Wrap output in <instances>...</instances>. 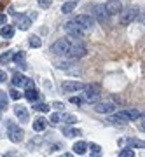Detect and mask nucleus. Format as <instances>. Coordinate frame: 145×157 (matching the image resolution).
Instances as JSON below:
<instances>
[{
  "instance_id": "f257e3e1",
  "label": "nucleus",
  "mask_w": 145,
  "mask_h": 157,
  "mask_svg": "<svg viewBox=\"0 0 145 157\" xmlns=\"http://www.w3.org/2000/svg\"><path fill=\"white\" fill-rule=\"evenodd\" d=\"M138 9L136 7H128L126 11H121V14H119V21H121V25L123 26H128V25H131V23L138 17Z\"/></svg>"
},
{
  "instance_id": "f03ea898",
  "label": "nucleus",
  "mask_w": 145,
  "mask_h": 157,
  "mask_svg": "<svg viewBox=\"0 0 145 157\" xmlns=\"http://www.w3.org/2000/svg\"><path fill=\"white\" fill-rule=\"evenodd\" d=\"M88 54V47L82 44V42H75V44L70 45V51L67 52L68 58H72V59H79V58H84Z\"/></svg>"
},
{
  "instance_id": "7ed1b4c3",
  "label": "nucleus",
  "mask_w": 145,
  "mask_h": 157,
  "mask_svg": "<svg viewBox=\"0 0 145 157\" xmlns=\"http://www.w3.org/2000/svg\"><path fill=\"white\" fill-rule=\"evenodd\" d=\"M7 136H9V140H11L12 143H19V141L23 140V131H21V128H18L14 122L7 121Z\"/></svg>"
},
{
  "instance_id": "20e7f679",
  "label": "nucleus",
  "mask_w": 145,
  "mask_h": 157,
  "mask_svg": "<svg viewBox=\"0 0 145 157\" xmlns=\"http://www.w3.org/2000/svg\"><path fill=\"white\" fill-rule=\"evenodd\" d=\"M63 28H65V32H67L70 37H73V39H84V30L79 26L77 23H73V21H67L65 25H63Z\"/></svg>"
},
{
  "instance_id": "39448f33",
  "label": "nucleus",
  "mask_w": 145,
  "mask_h": 157,
  "mask_svg": "<svg viewBox=\"0 0 145 157\" xmlns=\"http://www.w3.org/2000/svg\"><path fill=\"white\" fill-rule=\"evenodd\" d=\"M84 91H86V98L88 101H93V103H98L100 100V84H89V86H84Z\"/></svg>"
},
{
  "instance_id": "423d86ee",
  "label": "nucleus",
  "mask_w": 145,
  "mask_h": 157,
  "mask_svg": "<svg viewBox=\"0 0 145 157\" xmlns=\"http://www.w3.org/2000/svg\"><path fill=\"white\" fill-rule=\"evenodd\" d=\"M70 42L68 39H58L54 44L51 45V51L54 52V54H67L68 51H70Z\"/></svg>"
},
{
  "instance_id": "0eeeda50",
  "label": "nucleus",
  "mask_w": 145,
  "mask_h": 157,
  "mask_svg": "<svg viewBox=\"0 0 145 157\" xmlns=\"http://www.w3.org/2000/svg\"><path fill=\"white\" fill-rule=\"evenodd\" d=\"M73 23H77L82 30H89L93 25H95V19L89 16V14H79V16L73 17Z\"/></svg>"
},
{
  "instance_id": "6e6552de",
  "label": "nucleus",
  "mask_w": 145,
  "mask_h": 157,
  "mask_svg": "<svg viewBox=\"0 0 145 157\" xmlns=\"http://www.w3.org/2000/svg\"><path fill=\"white\" fill-rule=\"evenodd\" d=\"M79 89H84V84L79 80H65L61 84V91L63 93H75Z\"/></svg>"
},
{
  "instance_id": "1a4fd4ad",
  "label": "nucleus",
  "mask_w": 145,
  "mask_h": 157,
  "mask_svg": "<svg viewBox=\"0 0 145 157\" xmlns=\"http://www.w3.org/2000/svg\"><path fill=\"white\" fill-rule=\"evenodd\" d=\"M105 9L110 16H114V14H119V12L123 11V4L119 0H108L105 4Z\"/></svg>"
},
{
  "instance_id": "9d476101",
  "label": "nucleus",
  "mask_w": 145,
  "mask_h": 157,
  "mask_svg": "<svg viewBox=\"0 0 145 157\" xmlns=\"http://www.w3.org/2000/svg\"><path fill=\"white\" fill-rule=\"evenodd\" d=\"M116 110V105L114 103H110V101H105V103H96L95 105V112H98V113H112Z\"/></svg>"
},
{
  "instance_id": "9b49d317",
  "label": "nucleus",
  "mask_w": 145,
  "mask_h": 157,
  "mask_svg": "<svg viewBox=\"0 0 145 157\" xmlns=\"http://www.w3.org/2000/svg\"><path fill=\"white\" fill-rule=\"evenodd\" d=\"M117 117H121V119H124L126 122H129V121L138 119L140 117V112H138V110H135V108H129V110H123V112H119Z\"/></svg>"
},
{
  "instance_id": "f8f14e48",
  "label": "nucleus",
  "mask_w": 145,
  "mask_h": 157,
  "mask_svg": "<svg viewBox=\"0 0 145 157\" xmlns=\"http://www.w3.org/2000/svg\"><path fill=\"white\" fill-rule=\"evenodd\" d=\"M95 14H96V17H98V21L101 23V25H105L107 23V19H108V12H107V9H105V6H98L96 7V11H95Z\"/></svg>"
},
{
  "instance_id": "ddd939ff",
  "label": "nucleus",
  "mask_w": 145,
  "mask_h": 157,
  "mask_svg": "<svg viewBox=\"0 0 145 157\" xmlns=\"http://www.w3.org/2000/svg\"><path fill=\"white\" fill-rule=\"evenodd\" d=\"M14 113H16V117L21 121V122H28V119H30V115H28V110L25 107H21V105H18V107H14Z\"/></svg>"
},
{
  "instance_id": "4468645a",
  "label": "nucleus",
  "mask_w": 145,
  "mask_h": 157,
  "mask_svg": "<svg viewBox=\"0 0 145 157\" xmlns=\"http://www.w3.org/2000/svg\"><path fill=\"white\" fill-rule=\"evenodd\" d=\"M86 152H88V143H86V141H77V143L73 145V154L84 155Z\"/></svg>"
},
{
  "instance_id": "2eb2a0df",
  "label": "nucleus",
  "mask_w": 145,
  "mask_h": 157,
  "mask_svg": "<svg viewBox=\"0 0 145 157\" xmlns=\"http://www.w3.org/2000/svg\"><path fill=\"white\" fill-rule=\"evenodd\" d=\"M39 91L35 89V87H32V89H26V93H25V98H26L28 101H32V103H37V100H39Z\"/></svg>"
},
{
  "instance_id": "dca6fc26",
  "label": "nucleus",
  "mask_w": 145,
  "mask_h": 157,
  "mask_svg": "<svg viewBox=\"0 0 145 157\" xmlns=\"http://www.w3.org/2000/svg\"><path fill=\"white\" fill-rule=\"evenodd\" d=\"M32 26V17H26V16H21L18 19V28L19 30H28Z\"/></svg>"
},
{
  "instance_id": "f3484780",
  "label": "nucleus",
  "mask_w": 145,
  "mask_h": 157,
  "mask_svg": "<svg viewBox=\"0 0 145 157\" xmlns=\"http://www.w3.org/2000/svg\"><path fill=\"white\" fill-rule=\"evenodd\" d=\"M45 126H47V121L44 117H37L33 122V131H44Z\"/></svg>"
},
{
  "instance_id": "a211bd4d",
  "label": "nucleus",
  "mask_w": 145,
  "mask_h": 157,
  "mask_svg": "<svg viewBox=\"0 0 145 157\" xmlns=\"http://www.w3.org/2000/svg\"><path fill=\"white\" fill-rule=\"evenodd\" d=\"M25 82H26V77H25V75H21V73H14V75H12V86H14V87L25 86Z\"/></svg>"
},
{
  "instance_id": "6ab92c4d",
  "label": "nucleus",
  "mask_w": 145,
  "mask_h": 157,
  "mask_svg": "<svg viewBox=\"0 0 145 157\" xmlns=\"http://www.w3.org/2000/svg\"><path fill=\"white\" fill-rule=\"evenodd\" d=\"M7 107H9V100H7V94L0 91V112L7 110Z\"/></svg>"
},
{
  "instance_id": "aec40b11",
  "label": "nucleus",
  "mask_w": 145,
  "mask_h": 157,
  "mask_svg": "<svg viewBox=\"0 0 145 157\" xmlns=\"http://www.w3.org/2000/svg\"><path fill=\"white\" fill-rule=\"evenodd\" d=\"M128 145L133 147V148H145V141L136 140V138H129V140H128Z\"/></svg>"
},
{
  "instance_id": "412c9836",
  "label": "nucleus",
  "mask_w": 145,
  "mask_h": 157,
  "mask_svg": "<svg viewBox=\"0 0 145 157\" xmlns=\"http://www.w3.org/2000/svg\"><path fill=\"white\" fill-rule=\"evenodd\" d=\"M0 35H2L4 39H11L12 35H14V28L7 25V26H4V28H2V32H0Z\"/></svg>"
},
{
  "instance_id": "4be33fe9",
  "label": "nucleus",
  "mask_w": 145,
  "mask_h": 157,
  "mask_svg": "<svg viewBox=\"0 0 145 157\" xmlns=\"http://www.w3.org/2000/svg\"><path fill=\"white\" fill-rule=\"evenodd\" d=\"M75 6H77L75 2H67V4H63V6H61V12H63V14H70V12L75 9Z\"/></svg>"
},
{
  "instance_id": "5701e85b",
  "label": "nucleus",
  "mask_w": 145,
  "mask_h": 157,
  "mask_svg": "<svg viewBox=\"0 0 145 157\" xmlns=\"http://www.w3.org/2000/svg\"><path fill=\"white\" fill-rule=\"evenodd\" d=\"M119 157H135L133 147H128V148H123V150H119Z\"/></svg>"
},
{
  "instance_id": "b1692460",
  "label": "nucleus",
  "mask_w": 145,
  "mask_h": 157,
  "mask_svg": "<svg viewBox=\"0 0 145 157\" xmlns=\"http://www.w3.org/2000/svg\"><path fill=\"white\" fill-rule=\"evenodd\" d=\"M12 58H14V54H12L11 51H7V52H4V54L0 56V63H2V65H6V63L11 61Z\"/></svg>"
},
{
  "instance_id": "393cba45",
  "label": "nucleus",
  "mask_w": 145,
  "mask_h": 157,
  "mask_svg": "<svg viewBox=\"0 0 145 157\" xmlns=\"http://www.w3.org/2000/svg\"><path fill=\"white\" fill-rule=\"evenodd\" d=\"M61 119L67 124H75V122H77V117H75V115H72V113H63Z\"/></svg>"
},
{
  "instance_id": "a878e982",
  "label": "nucleus",
  "mask_w": 145,
  "mask_h": 157,
  "mask_svg": "<svg viewBox=\"0 0 145 157\" xmlns=\"http://www.w3.org/2000/svg\"><path fill=\"white\" fill-rule=\"evenodd\" d=\"M63 135L65 136H80V131H75L72 128H63Z\"/></svg>"
},
{
  "instance_id": "bb28decb",
  "label": "nucleus",
  "mask_w": 145,
  "mask_h": 157,
  "mask_svg": "<svg viewBox=\"0 0 145 157\" xmlns=\"http://www.w3.org/2000/svg\"><path fill=\"white\" fill-rule=\"evenodd\" d=\"M33 108L37 112H49V105H45V103H35Z\"/></svg>"
},
{
  "instance_id": "cd10ccee",
  "label": "nucleus",
  "mask_w": 145,
  "mask_h": 157,
  "mask_svg": "<svg viewBox=\"0 0 145 157\" xmlns=\"http://www.w3.org/2000/svg\"><path fill=\"white\" fill-rule=\"evenodd\" d=\"M30 45H32V47H40V45H42V40L33 35V37H30Z\"/></svg>"
},
{
  "instance_id": "c85d7f7f",
  "label": "nucleus",
  "mask_w": 145,
  "mask_h": 157,
  "mask_svg": "<svg viewBox=\"0 0 145 157\" xmlns=\"http://www.w3.org/2000/svg\"><path fill=\"white\" fill-rule=\"evenodd\" d=\"M49 121H51V124H60L61 122V115L60 113H53L49 117Z\"/></svg>"
},
{
  "instance_id": "c756f323",
  "label": "nucleus",
  "mask_w": 145,
  "mask_h": 157,
  "mask_svg": "<svg viewBox=\"0 0 145 157\" xmlns=\"http://www.w3.org/2000/svg\"><path fill=\"white\" fill-rule=\"evenodd\" d=\"M89 148H91V154H93V155H100V154H101V148L96 145V143H91Z\"/></svg>"
},
{
  "instance_id": "7c9ffc66",
  "label": "nucleus",
  "mask_w": 145,
  "mask_h": 157,
  "mask_svg": "<svg viewBox=\"0 0 145 157\" xmlns=\"http://www.w3.org/2000/svg\"><path fill=\"white\" fill-rule=\"evenodd\" d=\"M12 59H14V61H16L18 65H19V63H21L23 59H25V52H23V51H21V52H16V54H14V58H12Z\"/></svg>"
},
{
  "instance_id": "2f4dec72",
  "label": "nucleus",
  "mask_w": 145,
  "mask_h": 157,
  "mask_svg": "<svg viewBox=\"0 0 145 157\" xmlns=\"http://www.w3.org/2000/svg\"><path fill=\"white\" fill-rule=\"evenodd\" d=\"M9 94H11V98H12V100H19V98H21V93H18L16 89H12L11 93H9Z\"/></svg>"
},
{
  "instance_id": "473e14b6",
  "label": "nucleus",
  "mask_w": 145,
  "mask_h": 157,
  "mask_svg": "<svg viewBox=\"0 0 145 157\" xmlns=\"http://www.w3.org/2000/svg\"><path fill=\"white\" fill-rule=\"evenodd\" d=\"M56 67L60 68V70H68V67H72L70 63H56Z\"/></svg>"
},
{
  "instance_id": "72a5a7b5",
  "label": "nucleus",
  "mask_w": 145,
  "mask_h": 157,
  "mask_svg": "<svg viewBox=\"0 0 145 157\" xmlns=\"http://www.w3.org/2000/svg\"><path fill=\"white\" fill-rule=\"evenodd\" d=\"M53 0H39V6L40 7H49Z\"/></svg>"
},
{
  "instance_id": "f704fd0d",
  "label": "nucleus",
  "mask_w": 145,
  "mask_h": 157,
  "mask_svg": "<svg viewBox=\"0 0 145 157\" xmlns=\"http://www.w3.org/2000/svg\"><path fill=\"white\" fill-rule=\"evenodd\" d=\"M70 101H72L73 105H80V103H82V100H80L79 96H72V98H70Z\"/></svg>"
},
{
  "instance_id": "c9c22d12",
  "label": "nucleus",
  "mask_w": 145,
  "mask_h": 157,
  "mask_svg": "<svg viewBox=\"0 0 145 157\" xmlns=\"http://www.w3.org/2000/svg\"><path fill=\"white\" fill-rule=\"evenodd\" d=\"M25 87H26V89H32V87H35L33 80H30V78H26V82H25Z\"/></svg>"
},
{
  "instance_id": "e433bc0d",
  "label": "nucleus",
  "mask_w": 145,
  "mask_h": 157,
  "mask_svg": "<svg viewBox=\"0 0 145 157\" xmlns=\"http://www.w3.org/2000/svg\"><path fill=\"white\" fill-rule=\"evenodd\" d=\"M6 80H7V73L0 70V82H6Z\"/></svg>"
},
{
  "instance_id": "4c0bfd02",
  "label": "nucleus",
  "mask_w": 145,
  "mask_h": 157,
  "mask_svg": "<svg viewBox=\"0 0 145 157\" xmlns=\"http://www.w3.org/2000/svg\"><path fill=\"white\" fill-rule=\"evenodd\" d=\"M53 107H54V108H65V105L60 103V101H54V103H53Z\"/></svg>"
},
{
  "instance_id": "58836bf2",
  "label": "nucleus",
  "mask_w": 145,
  "mask_h": 157,
  "mask_svg": "<svg viewBox=\"0 0 145 157\" xmlns=\"http://www.w3.org/2000/svg\"><path fill=\"white\" fill-rule=\"evenodd\" d=\"M6 23H7V16L0 14V25H6Z\"/></svg>"
},
{
  "instance_id": "ea45409f",
  "label": "nucleus",
  "mask_w": 145,
  "mask_h": 157,
  "mask_svg": "<svg viewBox=\"0 0 145 157\" xmlns=\"http://www.w3.org/2000/svg\"><path fill=\"white\" fill-rule=\"evenodd\" d=\"M7 4H9V0H0V11H2V9H4Z\"/></svg>"
},
{
  "instance_id": "a19ab883",
  "label": "nucleus",
  "mask_w": 145,
  "mask_h": 157,
  "mask_svg": "<svg viewBox=\"0 0 145 157\" xmlns=\"http://www.w3.org/2000/svg\"><path fill=\"white\" fill-rule=\"evenodd\" d=\"M140 129H142V131H145V121L142 124H140Z\"/></svg>"
},
{
  "instance_id": "79ce46f5",
  "label": "nucleus",
  "mask_w": 145,
  "mask_h": 157,
  "mask_svg": "<svg viewBox=\"0 0 145 157\" xmlns=\"http://www.w3.org/2000/svg\"><path fill=\"white\" fill-rule=\"evenodd\" d=\"M142 117H143V121H145V113H143V115H142Z\"/></svg>"
}]
</instances>
